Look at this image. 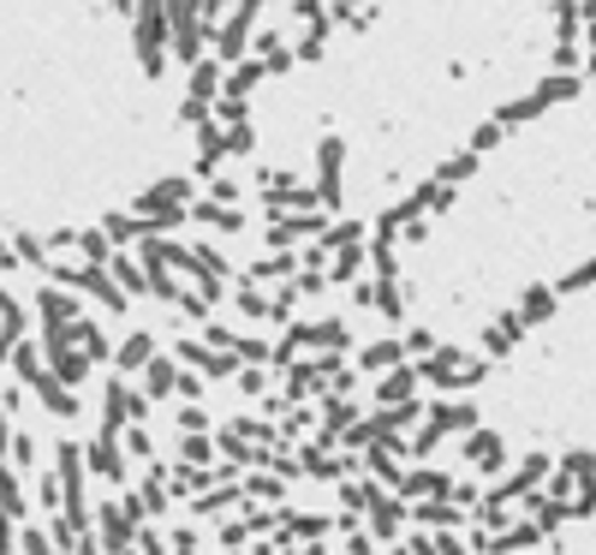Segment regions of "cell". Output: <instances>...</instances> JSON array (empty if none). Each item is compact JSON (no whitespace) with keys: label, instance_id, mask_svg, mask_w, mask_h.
Wrapping results in <instances>:
<instances>
[{"label":"cell","instance_id":"1","mask_svg":"<svg viewBox=\"0 0 596 555\" xmlns=\"http://www.w3.org/2000/svg\"><path fill=\"white\" fill-rule=\"evenodd\" d=\"M430 287L472 316L596 263V90H573L472 155L417 233Z\"/></svg>","mask_w":596,"mask_h":555}]
</instances>
